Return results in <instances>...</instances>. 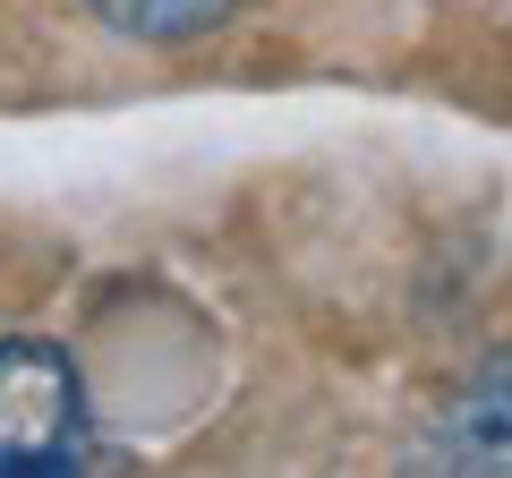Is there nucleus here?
<instances>
[{
    "instance_id": "nucleus-1",
    "label": "nucleus",
    "mask_w": 512,
    "mask_h": 478,
    "mask_svg": "<svg viewBox=\"0 0 512 478\" xmlns=\"http://www.w3.org/2000/svg\"><path fill=\"white\" fill-rule=\"evenodd\" d=\"M86 470V385L60 342H0V478Z\"/></svg>"
},
{
    "instance_id": "nucleus-2",
    "label": "nucleus",
    "mask_w": 512,
    "mask_h": 478,
    "mask_svg": "<svg viewBox=\"0 0 512 478\" xmlns=\"http://www.w3.org/2000/svg\"><path fill=\"white\" fill-rule=\"evenodd\" d=\"M427 470H512V342L444 393L427 427Z\"/></svg>"
},
{
    "instance_id": "nucleus-3",
    "label": "nucleus",
    "mask_w": 512,
    "mask_h": 478,
    "mask_svg": "<svg viewBox=\"0 0 512 478\" xmlns=\"http://www.w3.org/2000/svg\"><path fill=\"white\" fill-rule=\"evenodd\" d=\"M86 9L128 43H197L239 18V0H86Z\"/></svg>"
}]
</instances>
